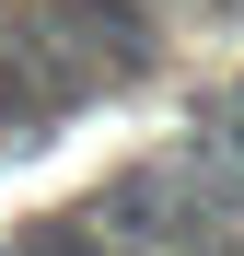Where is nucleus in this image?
<instances>
[{
	"instance_id": "f03ea898",
	"label": "nucleus",
	"mask_w": 244,
	"mask_h": 256,
	"mask_svg": "<svg viewBox=\"0 0 244 256\" xmlns=\"http://www.w3.org/2000/svg\"><path fill=\"white\" fill-rule=\"evenodd\" d=\"M47 12H58V35L81 47V70H93V82L163 58V12H151V0H47Z\"/></svg>"
},
{
	"instance_id": "f257e3e1",
	"label": "nucleus",
	"mask_w": 244,
	"mask_h": 256,
	"mask_svg": "<svg viewBox=\"0 0 244 256\" xmlns=\"http://www.w3.org/2000/svg\"><path fill=\"white\" fill-rule=\"evenodd\" d=\"M93 210L128 233V256H210V244H233V233H244V163H221L210 140H198V152L128 163Z\"/></svg>"
},
{
	"instance_id": "39448f33",
	"label": "nucleus",
	"mask_w": 244,
	"mask_h": 256,
	"mask_svg": "<svg viewBox=\"0 0 244 256\" xmlns=\"http://www.w3.org/2000/svg\"><path fill=\"white\" fill-rule=\"evenodd\" d=\"M233 94H244V82H233Z\"/></svg>"
},
{
	"instance_id": "7ed1b4c3",
	"label": "nucleus",
	"mask_w": 244,
	"mask_h": 256,
	"mask_svg": "<svg viewBox=\"0 0 244 256\" xmlns=\"http://www.w3.org/2000/svg\"><path fill=\"white\" fill-rule=\"evenodd\" d=\"M12 256H128V233H116L105 210H58V222L12 233Z\"/></svg>"
},
{
	"instance_id": "20e7f679",
	"label": "nucleus",
	"mask_w": 244,
	"mask_h": 256,
	"mask_svg": "<svg viewBox=\"0 0 244 256\" xmlns=\"http://www.w3.org/2000/svg\"><path fill=\"white\" fill-rule=\"evenodd\" d=\"M198 140H210V152H221V163H244V94H221V105H210V116H198Z\"/></svg>"
}]
</instances>
